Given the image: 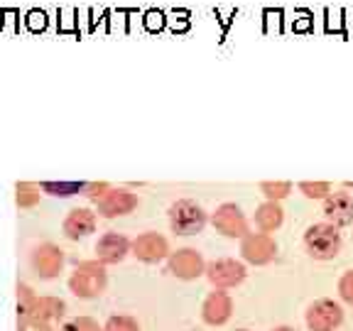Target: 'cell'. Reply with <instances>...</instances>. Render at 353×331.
<instances>
[{
	"label": "cell",
	"mask_w": 353,
	"mask_h": 331,
	"mask_svg": "<svg viewBox=\"0 0 353 331\" xmlns=\"http://www.w3.org/2000/svg\"><path fill=\"white\" fill-rule=\"evenodd\" d=\"M241 255L245 263L250 265H268L275 260L277 255V243L272 241L270 233H248L241 241Z\"/></svg>",
	"instance_id": "7c38bea8"
},
{
	"label": "cell",
	"mask_w": 353,
	"mask_h": 331,
	"mask_svg": "<svg viewBox=\"0 0 353 331\" xmlns=\"http://www.w3.org/2000/svg\"><path fill=\"white\" fill-rule=\"evenodd\" d=\"M42 192H54L57 197H72V194L83 192V184H54V182H44Z\"/></svg>",
	"instance_id": "603a6c76"
},
{
	"label": "cell",
	"mask_w": 353,
	"mask_h": 331,
	"mask_svg": "<svg viewBox=\"0 0 353 331\" xmlns=\"http://www.w3.org/2000/svg\"><path fill=\"white\" fill-rule=\"evenodd\" d=\"M103 331H140V324L130 314H113L105 319Z\"/></svg>",
	"instance_id": "d6986e66"
},
{
	"label": "cell",
	"mask_w": 353,
	"mask_h": 331,
	"mask_svg": "<svg viewBox=\"0 0 353 331\" xmlns=\"http://www.w3.org/2000/svg\"><path fill=\"white\" fill-rule=\"evenodd\" d=\"M66 312L64 299L37 294L28 282H17V331H32L52 326Z\"/></svg>",
	"instance_id": "6da1fadb"
},
{
	"label": "cell",
	"mask_w": 353,
	"mask_h": 331,
	"mask_svg": "<svg viewBox=\"0 0 353 331\" xmlns=\"http://www.w3.org/2000/svg\"><path fill=\"white\" fill-rule=\"evenodd\" d=\"M108 287V272L101 260H81L69 275V290L79 299H96Z\"/></svg>",
	"instance_id": "7a4b0ae2"
},
{
	"label": "cell",
	"mask_w": 353,
	"mask_h": 331,
	"mask_svg": "<svg viewBox=\"0 0 353 331\" xmlns=\"http://www.w3.org/2000/svg\"><path fill=\"white\" fill-rule=\"evenodd\" d=\"M343 309L334 299H316L307 309V326L312 331H334L341 326Z\"/></svg>",
	"instance_id": "8fae6325"
},
{
	"label": "cell",
	"mask_w": 353,
	"mask_h": 331,
	"mask_svg": "<svg viewBox=\"0 0 353 331\" xmlns=\"http://www.w3.org/2000/svg\"><path fill=\"white\" fill-rule=\"evenodd\" d=\"M130 238L118 231H108L96 241V260L103 265H118L130 253Z\"/></svg>",
	"instance_id": "5bb4252c"
},
{
	"label": "cell",
	"mask_w": 353,
	"mask_h": 331,
	"mask_svg": "<svg viewBox=\"0 0 353 331\" xmlns=\"http://www.w3.org/2000/svg\"><path fill=\"white\" fill-rule=\"evenodd\" d=\"M140 199L135 192H130L128 187H110L103 197L96 201V211L103 219H118V216H128L138 209Z\"/></svg>",
	"instance_id": "52a82bcc"
},
{
	"label": "cell",
	"mask_w": 353,
	"mask_h": 331,
	"mask_svg": "<svg viewBox=\"0 0 353 331\" xmlns=\"http://www.w3.org/2000/svg\"><path fill=\"white\" fill-rule=\"evenodd\" d=\"M211 223H214V228L221 236H226V238H241L243 241V238L250 233L245 214L241 211V206L231 204V201L216 206V211L211 214Z\"/></svg>",
	"instance_id": "8992f818"
},
{
	"label": "cell",
	"mask_w": 353,
	"mask_h": 331,
	"mask_svg": "<svg viewBox=\"0 0 353 331\" xmlns=\"http://www.w3.org/2000/svg\"><path fill=\"white\" fill-rule=\"evenodd\" d=\"M96 223H99V216L96 211L86 209V206H74L69 214L61 221V233H64L69 241H81V238L91 236L96 231Z\"/></svg>",
	"instance_id": "4fadbf2b"
},
{
	"label": "cell",
	"mask_w": 353,
	"mask_h": 331,
	"mask_svg": "<svg viewBox=\"0 0 353 331\" xmlns=\"http://www.w3.org/2000/svg\"><path fill=\"white\" fill-rule=\"evenodd\" d=\"M108 189H110V184H105V182H91V184H83V192L81 194L86 199H91V201L96 204V201H99V199L103 197Z\"/></svg>",
	"instance_id": "d4e9b609"
},
{
	"label": "cell",
	"mask_w": 353,
	"mask_h": 331,
	"mask_svg": "<svg viewBox=\"0 0 353 331\" xmlns=\"http://www.w3.org/2000/svg\"><path fill=\"white\" fill-rule=\"evenodd\" d=\"M233 314V299L228 297V292L223 290H214V292L206 294L204 304H201V317H204L206 324L221 326L226 324Z\"/></svg>",
	"instance_id": "9a60e30c"
},
{
	"label": "cell",
	"mask_w": 353,
	"mask_h": 331,
	"mask_svg": "<svg viewBox=\"0 0 353 331\" xmlns=\"http://www.w3.org/2000/svg\"><path fill=\"white\" fill-rule=\"evenodd\" d=\"M299 192L309 199H326L331 194L329 182H299Z\"/></svg>",
	"instance_id": "44dd1931"
},
{
	"label": "cell",
	"mask_w": 353,
	"mask_h": 331,
	"mask_svg": "<svg viewBox=\"0 0 353 331\" xmlns=\"http://www.w3.org/2000/svg\"><path fill=\"white\" fill-rule=\"evenodd\" d=\"M42 199V187L32 182H17L15 184V204L20 209H32V206L39 204Z\"/></svg>",
	"instance_id": "ac0fdd59"
},
{
	"label": "cell",
	"mask_w": 353,
	"mask_h": 331,
	"mask_svg": "<svg viewBox=\"0 0 353 331\" xmlns=\"http://www.w3.org/2000/svg\"><path fill=\"white\" fill-rule=\"evenodd\" d=\"M32 331H59V329H54V326H39V329H32Z\"/></svg>",
	"instance_id": "484cf974"
},
{
	"label": "cell",
	"mask_w": 353,
	"mask_h": 331,
	"mask_svg": "<svg viewBox=\"0 0 353 331\" xmlns=\"http://www.w3.org/2000/svg\"><path fill=\"white\" fill-rule=\"evenodd\" d=\"M170 272L179 280H196L206 272V260L196 248H176L167 258Z\"/></svg>",
	"instance_id": "30bf717a"
},
{
	"label": "cell",
	"mask_w": 353,
	"mask_h": 331,
	"mask_svg": "<svg viewBox=\"0 0 353 331\" xmlns=\"http://www.w3.org/2000/svg\"><path fill=\"white\" fill-rule=\"evenodd\" d=\"M260 192L265 194L268 201H280V199H285L287 194L292 192V184L290 182H263L260 184Z\"/></svg>",
	"instance_id": "ffe728a7"
},
{
	"label": "cell",
	"mask_w": 353,
	"mask_h": 331,
	"mask_svg": "<svg viewBox=\"0 0 353 331\" xmlns=\"http://www.w3.org/2000/svg\"><path fill=\"white\" fill-rule=\"evenodd\" d=\"M167 216H170V228L176 236H196V233L204 231L206 221H209V214L194 199H176V201H172Z\"/></svg>",
	"instance_id": "3957f363"
},
{
	"label": "cell",
	"mask_w": 353,
	"mask_h": 331,
	"mask_svg": "<svg viewBox=\"0 0 353 331\" xmlns=\"http://www.w3.org/2000/svg\"><path fill=\"white\" fill-rule=\"evenodd\" d=\"M192 331H199V329H192Z\"/></svg>",
	"instance_id": "f1b7e54d"
},
{
	"label": "cell",
	"mask_w": 353,
	"mask_h": 331,
	"mask_svg": "<svg viewBox=\"0 0 353 331\" xmlns=\"http://www.w3.org/2000/svg\"><path fill=\"white\" fill-rule=\"evenodd\" d=\"M272 331H294L292 326H277V329H272Z\"/></svg>",
	"instance_id": "4316f807"
},
{
	"label": "cell",
	"mask_w": 353,
	"mask_h": 331,
	"mask_svg": "<svg viewBox=\"0 0 353 331\" xmlns=\"http://www.w3.org/2000/svg\"><path fill=\"white\" fill-rule=\"evenodd\" d=\"M339 294H341L343 302L353 304V270L341 275V280H339Z\"/></svg>",
	"instance_id": "cb8c5ba5"
},
{
	"label": "cell",
	"mask_w": 353,
	"mask_h": 331,
	"mask_svg": "<svg viewBox=\"0 0 353 331\" xmlns=\"http://www.w3.org/2000/svg\"><path fill=\"white\" fill-rule=\"evenodd\" d=\"M130 253L140 260V263H160V260L170 258V241L157 231H145L140 236L132 238Z\"/></svg>",
	"instance_id": "9c48e42d"
},
{
	"label": "cell",
	"mask_w": 353,
	"mask_h": 331,
	"mask_svg": "<svg viewBox=\"0 0 353 331\" xmlns=\"http://www.w3.org/2000/svg\"><path fill=\"white\" fill-rule=\"evenodd\" d=\"M285 221V211H282L280 201H263V204L255 209V226L263 233L277 231Z\"/></svg>",
	"instance_id": "e0dca14e"
},
{
	"label": "cell",
	"mask_w": 353,
	"mask_h": 331,
	"mask_svg": "<svg viewBox=\"0 0 353 331\" xmlns=\"http://www.w3.org/2000/svg\"><path fill=\"white\" fill-rule=\"evenodd\" d=\"M324 216L339 228L353 223V197L348 192H331L324 199Z\"/></svg>",
	"instance_id": "2e32d148"
},
{
	"label": "cell",
	"mask_w": 353,
	"mask_h": 331,
	"mask_svg": "<svg viewBox=\"0 0 353 331\" xmlns=\"http://www.w3.org/2000/svg\"><path fill=\"white\" fill-rule=\"evenodd\" d=\"M236 331H250V329H236Z\"/></svg>",
	"instance_id": "83f0119b"
},
{
	"label": "cell",
	"mask_w": 353,
	"mask_h": 331,
	"mask_svg": "<svg viewBox=\"0 0 353 331\" xmlns=\"http://www.w3.org/2000/svg\"><path fill=\"white\" fill-rule=\"evenodd\" d=\"M66 255L57 243H39L30 253V270L39 277V280H54L59 272L64 270Z\"/></svg>",
	"instance_id": "5b68a950"
},
{
	"label": "cell",
	"mask_w": 353,
	"mask_h": 331,
	"mask_svg": "<svg viewBox=\"0 0 353 331\" xmlns=\"http://www.w3.org/2000/svg\"><path fill=\"white\" fill-rule=\"evenodd\" d=\"M206 277L216 290H228L245 280V265L236 258H216L206 263Z\"/></svg>",
	"instance_id": "ba28073f"
},
{
	"label": "cell",
	"mask_w": 353,
	"mask_h": 331,
	"mask_svg": "<svg viewBox=\"0 0 353 331\" xmlns=\"http://www.w3.org/2000/svg\"><path fill=\"white\" fill-rule=\"evenodd\" d=\"M61 331H103V326L91 317H74L64 324Z\"/></svg>",
	"instance_id": "7402d4cb"
},
{
	"label": "cell",
	"mask_w": 353,
	"mask_h": 331,
	"mask_svg": "<svg viewBox=\"0 0 353 331\" xmlns=\"http://www.w3.org/2000/svg\"><path fill=\"white\" fill-rule=\"evenodd\" d=\"M304 248L314 260H331L336 258L341 250V233L339 226L321 221V223H312L304 231Z\"/></svg>",
	"instance_id": "277c9868"
}]
</instances>
